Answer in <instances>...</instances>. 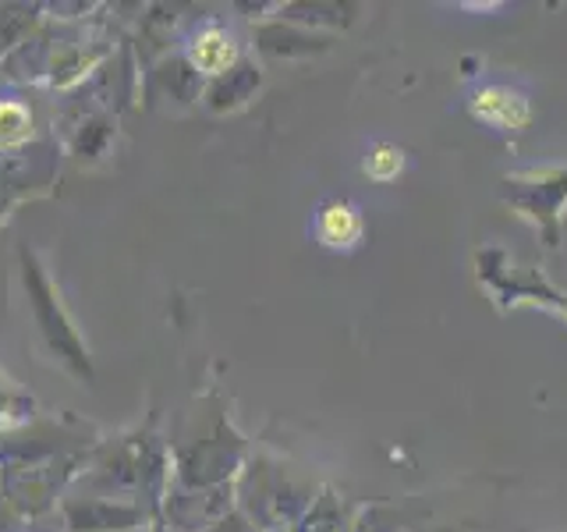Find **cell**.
I'll return each mask as SVG.
<instances>
[{"instance_id": "obj_1", "label": "cell", "mask_w": 567, "mask_h": 532, "mask_svg": "<svg viewBox=\"0 0 567 532\" xmlns=\"http://www.w3.org/2000/svg\"><path fill=\"white\" fill-rule=\"evenodd\" d=\"M475 117H483L493 129H525L528 124V103L525 96L511 93L504 85H493L475 100Z\"/></svg>"}, {"instance_id": "obj_2", "label": "cell", "mask_w": 567, "mask_h": 532, "mask_svg": "<svg viewBox=\"0 0 567 532\" xmlns=\"http://www.w3.org/2000/svg\"><path fill=\"white\" fill-rule=\"evenodd\" d=\"M319 238L333 248H351L362 238V217L344 203L327 206L323 217H319Z\"/></svg>"}, {"instance_id": "obj_3", "label": "cell", "mask_w": 567, "mask_h": 532, "mask_svg": "<svg viewBox=\"0 0 567 532\" xmlns=\"http://www.w3.org/2000/svg\"><path fill=\"white\" fill-rule=\"evenodd\" d=\"M192 58L206 71H224L230 61H235V43H230V35H224L220 29H209L203 40L195 43Z\"/></svg>"}, {"instance_id": "obj_4", "label": "cell", "mask_w": 567, "mask_h": 532, "mask_svg": "<svg viewBox=\"0 0 567 532\" xmlns=\"http://www.w3.org/2000/svg\"><path fill=\"white\" fill-rule=\"evenodd\" d=\"M401 167H404V156L394 146H377L369 156V164H365L369 177H377V182H390V177H398Z\"/></svg>"}]
</instances>
